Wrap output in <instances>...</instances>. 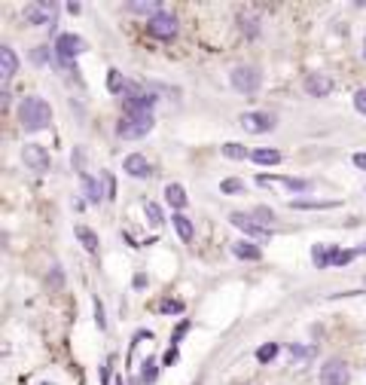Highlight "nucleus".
I'll use <instances>...</instances> for the list:
<instances>
[{
    "mask_svg": "<svg viewBox=\"0 0 366 385\" xmlns=\"http://www.w3.org/2000/svg\"><path fill=\"white\" fill-rule=\"evenodd\" d=\"M18 119H22V126L28 131H37V129H46L49 126L52 110H49V104H46L43 98L30 95V98H25L22 104H18Z\"/></svg>",
    "mask_w": 366,
    "mask_h": 385,
    "instance_id": "obj_1",
    "label": "nucleus"
},
{
    "mask_svg": "<svg viewBox=\"0 0 366 385\" xmlns=\"http://www.w3.org/2000/svg\"><path fill=\"white\" fill-rule=\"evenodd\" d=\"M150 129H152V114H138V110H128V114L116 123V135L135 141V138H147Z\"/></svg>",
    "mask_w": 366,
    "mask_h": 385,
    "instance_id": "obj_2",
    "label": "nucleus"
},
{
    "mask_svg": "<svg viewBox=\"0 0 366 385\" xmlns=\"http://www.w3.org/2000/svg\"><path fill=\"white\" fill-rule=\"evenodd\" d=\"M229 80H232V89H235V92L253 95L262 86V70L257 65H238V67H232Z\"/></svg>",
    "mask_w": 366,
    "mask_h": 385,
    "instance_id": "obj_3",
    "label": "nucleus"
},
{
    "mask_svg": "<svg viewBox=\"0 0 366 385\" xmlns=\"http://www.w3.org/2000/svg\"><path fill=\"white\" fill-rule=\"evenodd\" d=\"M147 28H150V34L159 40H174L177 37V16L168 13V9H159V13L150 16Z\"/></svg>",
    "mask_w": 366,
    "mask_h": 385,
    "instance_id": "obj_4",
    "label": "nucleus"
},
{
    "mask_svg": "<svg viewBox=\"0 0 366 385\" xmlns=\"http://www.w3.org/2000/svg\"><path fill=\"white\" fill-rule=\"evenodd\" d=\"M321 385H348V364L342 358H330L321 367Z\"/></svg>",
    "mask_w": 366,
    "mask_h": 385,
    "instance_id": "obj_5",
    "label": "nucleus"
},
{
    "mask_svg": "<svg viewBox=\"0 0 366 385\" xmlns=\"http://www.w3.org/2000/svg\"><path fill=\"white\" fill-rule=\"evenodd\" d=\"M274 123H278V116L269 114V110H253V114H244V116H241V126L248 129V131H253V135L274 129Z\"/></svg>",
    "mask_w": 366,
    "mask_h": 385,
    "instance_id": "obj_6",
    "label": "nucleus"
},
{
    "mask_svg": "<svg viewBox=\"0 0 366 385\" xmlns=\"http://www.w3.org/2000/svg\"><path fill=\"white\" fill-rule=\"evenodd\" d=\"M83 49H86V43H83V40H79L77 34H61V37L55 40V53H58V58H61L65 65L74 62V55H79Z\"/></svg>",
    "mask_w": 366,
    "mask_h": 385,
    "instance_id": "obj_7",
    "label": "nucleus"
},
{
    "mask_svg": "<svg viewBox=\"0 0 366 385\" xmlns=\"http://www.w3.org/2000/svg\"><path fill=\"white\" fill-rule=\"evenodd\" d=\"M22 159H25V166H28L30 171H37V175H43V171H49V166H52L49 153H46L43 147H37V144H25Z\"/></svg>",
    "mask_w": 366,
    "mask_h": 385,
    "instance_id": "obj_8",
    "label": "nucleus"
},
{
    "mask_svg": "<svg viewBox=\"0 0 366 385\" xmlns=\"http://www.w3.org/2000/svg\"><path fill=\"white\" fill-rule=\"evenodd\" d=\"M22 13H25V22H30V25H52L55 22L52 4H28Z\"/></svg>",
    "mask_w": 366,
    "mask_h": 385,
    "instance_id": "obj_9",
    "label": "nucleus"
},
{
    "mask_svg": "<svg viewBox=\"0 0 366 385\" xmlns=\"http://www.w3.org/2000/svg\"><path fill=\"white\" fill-rule=\"evenodd\" d=\"M232 224H235L241 232H248V236H253V239H269V229L262 227V224H257L250 215H241V211H235V215L229 217Z\"/></svg>",
    "mask_w": 366,
    "mask_h": 385,
    "instance_id": "obj_10",
    "label": "nucleus"
},
{
    "mask_svg": "<svg viewBox=\"0 0 366 385\" xmlns=\"http://www.w3.org/2000/svg\"><path fill=\"white\" fill-rule=\"evenodd\" d=\"M302 86H305V92H309L311 98H323V95L333 92V80L327 74H309Z\"/></svg>",
    "mask_w": 366,
    "mask_h": 385,
    "instance_id": "obj_11",
    "label": "nucleus"
},
{
    "mask_svg": "<svg viewBox=\"0 0 366 385\" xmlns=\"http://www.w3.org/2000/svg\"><path fill=\"white\" fill-rule=\"evenodd\" d=\"M16 67H18L16 53H13L9 46H0V80H4V83H9V80H13V74H16Z\"/></svg>",
    "mask_w": 366,
    "mask_h": 385,
    "instance_id": "obj_12",
    "label": "nucleus"
},
{
    "mask_svg": "<svg viewBox=\"0 0 366 385\" xmlns=\"http://www.w3.org/2000/svg\"><path fill=\"white\" fill-rule=\"evenodd\" d=\"M126 171H128L131 178H150V175H152V168H150L147 156H140V153L126 156Z\"/></svg>",
    "mask_w": 366,
    "mask_h": 385,
    "instance_id": "obj_13",
    "label": "nucleus"
},
{
    "mask_svg": "<svg viewBox=\"0 0 366 385\" xmlns=\"http://www.w3.org/2000/svg\"><path fill=\"white\" fill-rule=\"evenodd\" d=\"M232 254H235L238 260L257 263L262 257V251H260V245H250V242H235V245H232Z\"/></svg>",
    "mask_w": 366,
    "mask_h": 385,
    "instance_id": "obj_14",
    "label": "nucleus"
},
{
    "mask_svg": "<svg viewBox=\"0 0 366 385\" xmlns=\"http://www.w3.org/2000/svg\"><path fill=\"white\" fill-rule=\"evenodd\" d=\"M250 162H257V166H281V153L269 147H260V150H250Z\"/></svg>",
    "mask_w": 366,
    "mask_h": 385,
    "instance_id": "obj_15",
    "label": "nucleus"
},
{
    "mask_svg": "<svg viewBox=\"0 0 366 385\" xmlns=\"http://www.w3.org/2000/svg\"><path fill=\"white\" fill-rule=\"evenodd\" d=\"M74 236L79 239V245H83V248L89 251V254H98L101 242H98V236H95V232H92L89 227H77V229H74Z\"/></svg>",
    "mask_w": 366,
    "mask_h": 385,
    "instance_id": "obj_16",
    "label": "nucleus"
},
{
    "mask_svg": "<svg viewBox=\"0 0 366 385\" xmlns=\"http://www.w3.org/2000/svg\"><path fill=\"white\" fill-rule=\"evenodd\" d=\"M165 199H168V205L171 208H187V190H183L180 184H168L165 187Z\"/></svg>",
    "mask_w": 366,
    "mask_h": 385,
    "instance_id": "obj_17",
    "label": "nucleus"
},
{
    "mask_svg": "<svg viewBox=\"0 0 366 385\" xmlns=\"http://www.w3.org/2000/svg\"><path fill=\"white\" fill-rule=\"evenodd\" d=\"M83 190H86L89 202H101V199H104V190H101L98 178H89V175H83Z\"/></svg>",
    "mask_w": 366,
    "mask_h": 385,
    "instance_id": "obj_18",
    "label": "nucleus"
},
{
    "mask_svg": "<svg viewBox=\"0 0 366 385\" xmlns=\"http://www.w3.org/2000/svg\"><path fill=\"white\" fill-rule=\"evenodd\" d=\"M357 257V251H342V248H330V266H348Z\"/></svg>",
    "mask_w": 366,
    "mask_h": 385,
    "instance_id": "obj_19",
    "label": "nucleus"
},
{
    "mask_svg": "<svg viewBox=\"0 0 366 385\" xmlns=\"http://www.w3.org/2000/svg\"><path fill=\"white\" fill-rule=\"evenodd\" d=\"M174 229H177V236H180L183 242H192V236H196V227H192L183 215H177V217H174Z\"/></svg>",
    "mask_w": 366,
    "mask_h": 385,
    "instance_id": "obj_20",
    "label": "nucleus"
},
{
    "mask_svg": "<svg viewBox=\"0 0 366 385\" xmlns=\"http://www.w3.org/2000/svg\"><path fill=\"white\" fill-rule=\"evenodd\" d=\"M238 22H241L244 31H248V37H257V34H260V25H257V18H253L250 9H248V13H241V16H238Z\"/></svg>",
    "mask_w": 366,
    "mask_h": 385,
    "instance_id": "obj_21",
    "label": "nucleus"
},
{
    "mask_svg": "<svg viewBox=\"0 0 366 385\" xmlns=\"http://www.w3.org/2000/svg\"><path fill=\"white\" fill-rule=\"evenodd\" d=\"M223 156H226V159H248L250 153H248V150H244V144H223Z\"/></svg>",
    "mask_w": 366,
    "mask_h": 385,
    "instance_id": "obj_22",
    "label": "nucleus"
},
{
    "mask_svg": "<svg viewBox=\"0 0 366 385\" xmlns=\"http://www.w3.org/2000/svg\"><path fill=\"white\" fill-rule=\"evenodd\" d=\"M274 184H284V187L293 190V192H305V190H309V180H299V178H284V180H274Z\"/></svg>",
    "mask_w": 366,
    "mask_h": 385,
    "instance_id": "obj_23",
    "label": "nucleus"
},
{
    "mask_svg": "<svg viewBox=\"0 0 366 385\" xmlns=\"http://www.w3.org/2000/svg\"><path fill=\"white\" fill-rule=\"evenodd\" d=\"M311 257H314V266H330V248H323V245H318L311 251Z\"/></svg>",
    "mask_w": 366,
    "mask_h": 385,
    "instance_id": "obj_24",
    "label": "nucleus"
},
{
    "mask_svg": "<svg viewBox=\"0 0 366 385\" xmlns=\"http://www.w3.org/2000/svg\"><path fill=\"white\" fill-rule=\"evenodd\" d=\"M147 217H150L152 227H162V211H159L156 202H147Z\"/></svg>",
    "mask_w": 366,
    "mask_h": 385,
    "instance_id": "obj_25",
    "label": "nucleus"
},
{
    "mask_svg": "<svg viewBox=\"0 0 366 385\" xmlns=\"http://www.w3.org/2000/svg\"><path fill=\"white\" fill-rule=\"evenodd\" d=\"M274 354H278V346H274V342H269V346H260V352H257V358L266 364V361H272Z\"/></svg>",
    "mask_w": 366,
    "mask_h": 385,
    "instance_id": "obj_26",
    "label": "nucleus"
},
{
    "mask_svg": "<svg viewBox=\"0 0 366 385\" xmlns=\"http://www.w3.org/2000/svg\"><path fill=\"white\" fill-rule=\"evenodd\" d=\"M95 321H98V330H107V318H104V303L95 297Z\"/></svg>",
    "mask_w": 366,
    "mask_h": 385,
    "instance_id": "obj_27",
    "label": "nucleus"
},
{
    "mask_svg": "<svg viewBox=\"0 0 366 385\" xmlns=\"http://www.w3.org/2000/svg\"><path fill=\"white\" fill-rule=\"evenodd\" d=\"M253 220H257V224H272V220H274V215H272V211L269 208H257V211H253V215H250Z\"/></svg>",
    "mask_w": 366,
    "mask_h": 385,
    "instance_id": "obj_28",
    "label": "nucleus"
},
{
    "mask_svg": "<svg viewBox=\"0 0 366 385\" xmlns=\"http://www.w3.org/2000/svg\"><path fill=\"white\" fill-rule=\"evenodd\" d=\"M159 312H165V315H171V312H174V315H177V312H183V303H177V300H165V303L159 306Z\"/></svg>",
    "mask_w": 366,
    "mask_h": 385,
    "instance_id": "obj_29",
    "label": "nucleus"
},
{
    "mask_svg": "<svg viewBox=\"0 0 366 385\" xmlns=\"http://www.w3.org/2000/svg\"><path fill=\"white\" fill-rule=\"evenodd\" d=\"M336 202H318V205H311V202H293V208H299V211H309V208H333Z\"/></svg>",
    "mask_w": 366,
    "mask_h": 385,
    "instance_id": "obj_30",
    "label": "nucleus"
},
{
    "mask_svg": "<svg viewBox=\"0 0 366 385\" xmlns=\"http://www.w3.org/2000/svg\"><path fill=\"white\" fill-rule=\"evenodd\" d=\"M354 107L366 116V89H357V92H354Z\"/></svg>",
    "mask_w": 366,
    "mask_h": 385,
    "instance_id": "obj_31",
    "label": "nucleus"
},
{
    "mask_svg": "<svg viewBox=\"0 0 366 385\" xmlns=\"http://www.w3.org/2000/svg\"><path fill=\"white\" fill-rule=\"evenodd\" d=\"M238 190H241V180H235V178L223 180V192H238Z\"/></svg>",
    "mask_w": 366,
    "mask_h": 385,
    "instance_id": "obj_32",
    "label": "nucleus"
},
{
    "mask_svg": "<svg viewBox=\"0 0 366 385\" xmlns=\"http://www.w3.org/2000/svg\"><path fill=\"white\" fill-rule=\"evenodd\" d=\"M126 9H138V13H144V9H156V13H159V4H126Z\"/></svg>",
    "mask_w": 366,
    "mask_h": 385,
    "instance_id": "obj_33",
    "label": "nucleus"
},
{
    "mask_svg": "<svg viewBox=\"0 0 366 385\" xmlns=\"http://www.w3.org/2000/svg\"><path fill=\"white\" fill-rule=\"evenodd\" d=\"M152 376H156V367H144V373H140L138 382H152Z\"/></svg>",
    "mask_w": 366,
    "mask_h": 385,
    "instance_id": "obj_34",
    "label": "nucleus"
},
{
    "mask_svg": "<svg viewBox=\"0 0 366 385\" xmlns=\"http://www.w3.org/2000/svg\"><path fill=\"white\" fill-rule=\"evenodd\" d=\"M354 166L366 171V153H354Z\"/></svg>",
    "mask_w": 366,
    "mask_h": 385,
    "instance_id": "obj_35",
    "label": "nucleus"
},
{
    "mask_svg": "<svg viewBox=\"0 0 366 385\" xmlns=\"http://www.w3.org/2000/svg\"><path fill=\"white\" fill-rule=\"evenodd\" d=\"M177 361V349H168V354H165V364H174Z\"/></svg>",
    "mask_w": 366,
    "mask_h": 385,
    "instance_id": "obj_36",
    "label": "nucleus"
},
{
    "mask_svg": "<svg viewBox=\"0 0 366 385\" xmlns=\"http://www.w3.org/2000/svg\"><path fill=\"white\" fill-rule=\"evenodd\" d=\"M357 254H366V245H360V248H357Z\"/></svg>",
    "mask_w": 366,
    "mask_h": 385,
    "instance_id": "obj_37",
    "label": "nucleus"
},
{
    "mask_svg": "<svg viewBox=\"0 0 366 385\" xmlns=\"http://www.w3.org/2000/svg\"><path fill=\"white\" fill-rule=\"evenodd\" d=\"M40 385H55V382H40Z\"/></svg>",
    "mask_w": 366,
    "mask_h": 385,
    "instance_id": "obj_38",
    "label": "nucleus"
},
{
    "mask_svg": "<svg viewBox=\"0 0 366 385\" xmlns=\"http://www.w3.org/2000/svg\"><path fill=\"white\" fill-rule=\"evenodd\" d=\"M363 55H366V46H363Z\"/></svg>",
    "mask_w": 366,
    "mask_h": 385,
    "instance_id": "obj_39",
    "label": "nucleus"
}]
</instances>
